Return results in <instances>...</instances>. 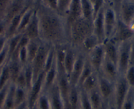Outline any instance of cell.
<instances>
[{"label":"cell","mask_w":134,"mask_h":109,"mask_svg":"<svg viewBox=\"0 0 134 109\" xmlns=\"http://www.w3.org/2000/svg\"><path fill=\"white\" fill-rule=\"evenodd\" d=\"M36 6L39 19L40 39L53 46L69 43V29L65 19L38 0Z\"/></svg>","instance_id":"obj_1"},{"label":"cell","mask_w":134,"mask_h":109,"mask_svg":"<svg viewBox=\"0 0 134 109\" xmlns=\"http://www.w3.org/2000/svg\"><path fill=\"white\" fill-rule=\"evenodd\" d=\"M69 43L78 49L87 37L93 34V22L81 17L73 22L69 27Z\"/></svg>","instance_id":"obj_2"},{"label":"cell","mask_w":134,"mask_h":109,"mask_svg":"<svg viewBox=\"0 0 134 109\" xmlns=\"http://www.w3.org/2000/svg\"><path fill=\"white\" fill-rule=\"evenodd\" d=\"M52 46L51 45L45 43L42 41V43L40 46L39 50L37 53L36 55L30 63L32 65V70H33L34 82L42 73L44 72L45 65H46L47 55Z\"/></svg>","instance_id":"obj_3"},{"label":"cell","mask_w":134,"mask_h":109,"mask_svg":"<svg viewBox=\"0 0 134 109\" xmlns=\"http://www.w3.org/2000/svg\"><path fill=\"white\" fill-rule=\"evenodd\" d=\"M131 40V39H130L119 43L117 66L120 75L124 76L126 70L130 66Z\"/></svg>","instance_id":"obj_4"},{"label":"cell","mask_w":134,"mask_h":109,"mask_svg":"<svg viewBox=\"0 0 134 109\" xmlns=\"http://www.w3.org/2000/svg\"><path fill=\"white\" fill-rule=\"evenodd\" d=\"M130 87L124 75H119L115 82L113 100L117 109H122L123 104L129 93Z\"/></svg>","instance_id":"obj_5"},{"label":"cell","mask_w":134,"mask_h":109,"mask_svg":"<svg viewBox=\"0 0 134 109\" xmlns=\"http://www.w3.org/2000/svg\"><path fill=\"white\" fill-rule=\"evenodd\" d=\"M118 16L114 9L109 4H105L104 10V23L106 39H110L118 22Z\"/></svg>","instance_id":"obj_6"},{"label":"cell","mask_w":134,"mask_h":109,"mask_svg":"<svg viewBox=\"0 0 134 109\" xmlns=\"http://www.w3.org/2000/svg\"><path fill=\"white\" fill-rule=\"evenodd\" d=\"M133 36V29L131 28L130 26L126 25L118 19L114 32L110 39H112L117 43H121L122 42L130 40Z\"/></svg>","instance_id":"obj_7"},{"label":"cell","mask_w":134,"mask_h":109,"mask_svg":"<svg viewBox=\"0 0 134 109\" xmlns=\"http://www.w3.org/2000/svg\"><path fill=\"white\" fill-rule=\"evenodd\" d=\"M45 72L42 73L37 79L34 82L30 89L28 91V105L29 109L32 108L36 105L38 97L43 92V81H44Z\"/></svg>","instance_id":"obj_8"},{"label":"cell","mask_w":134,"mask_h":109,"mask_svg":"<svg viewBox=\"0 0 134 109\" xmlns=\"http://www.w3.org/2000/svg\"><path fill=\"white\" fill-rule=\"evenodd\" d=\"M87 60L97 73H99L105 58L103 45L99 44L87 54Z\"/></svg>","instance_id":"obj_9"},{"label":"cell","mask_w":134,"mask_h":109,"mask_svg":"<svg viewBox=\"0 0 134 109\" xmlns=\"http://www.w3.org/2000/svg\"><path fill=\"white\" fill-rule=\"evenodd\" d=\"M98 76H99L98 89L104 101L109 102L110 100L113 99L114 97L115 82H112L111 80L99 74H98Z\"/></svg>","instance_id":"obj_10"},{"label":"cell","mask_w":134,"mask_h":109,"mask_svg":"<svg viewBox=\"0 0 134 109\" xmlns=\"http://www.w3.org/2000/svg\"><path fill=\"white\" fill-rule=\"evenodd\" d=\"M118 16L120 20L130 26L134 20V2L130 0H122Z\"/></svg>","instance_id":"obj_11"},{"label":"cell","mask_w":134,"mask_h":109,"mask_svg":"<svg viewBox=\"0 0 134 109\" xmlns=\"http://www.w3.org/2000/svg\"><path fill=\"white\" fill-rule=\"evenodd\" d=\"M86 61V55L82 51L78 50V54L77 56L76 60L75 61L72 70L69 76L70 82L72 86L78 87V82L80 78L81 74L82 72L85 62Z\"/></svg>","instance_id":"obj_12"},{"label":"cell","mask_w":134,"mask_h":109,"mask_svg":"<svg viewBox=\"0 0 134 109\" xmlns=\"http://www.w3.org/2000/svg\"><path fill=\"white\" fill-rule=\"evenodd\" d=\"M104 10L105 6L99 10L93 20V34L97 37L100 43H103V42L106 40L104 23Z\"/></svg>","instance_id":"obj_13"},{"label":"cell","mask_w":134,"mask_h":109,"mask_svg":"<svg viewBox=\"0 0 134 109\" xmlns=\"http://www.w3.org/2000/svg\"><path fill=\"white\" fill-rule=\"evenodd\" d=\"M98 74L102 75L103 76L114 82H115L120 75L116 64L106 57L104 59L100 71Z\"/></svg>","instance_id":"obj_14"},{"label":"cell","mask_w":134,"mask_h":109,"mask_svg":"<svg viewBox=\"0 0 134 109\" xmlns=\"http://www.w3.org/2000/svg\"><path fill=\"white\" fill-rule=\"evenodd\" d=\"M78 54V49L73 47L70 43L67 44L64 60V69L66 74L69 76L72 70L73 66L75 63Z\"/></svg>","instance_id":"obj_15"},{"label":"cell","mask_w":134,"mask_h":109,"mask_svg":"<svg viewBox=\"0 0 134 109\" xmlns=\"http://www.w3.org/2000/svg\"><path fill=\"white\" fill-rule=\"evenodd\" d=\"M23 34L26 36L30 39H40L39 19H38V13H37L36 6L35 11L34 13L30 22L24 30Z\"/></svg>","instance_id":"obj_16"},{"label":"cell","mask_w":134,"mask_h":109,"mask_svg":"<svg viewBox=\"0 0 134 109\" xmlns=\"http://www.w3.org/2000/svg\"><path fill=\"white\" fill-rule=\"evenodd\" d=\"M49 98L51 109H65L64 101L60 95L57 83L47 92Z\"/></svg>","instance_id":"obj_17"},{"label":"cell","mask_w":134,"mask_h":109,"mask_svg":"<svg viewBox=\"0 0 134 109\" xmlns=\"http://www.w3.org/2000/svg\"><path fill=\"white\" fill-rule=\"evenodd\" d=\"M82 17V7L80 0H72L69 8V12L65 18L68 27L75 20ZM69 29V28H68Z\"/></svg>","instance_id":"obj_18"},{"label":"cell","mask_w":134,"mask_h":109,"mask_svg":"<svg viewBox=\"0 0 134 109\" xmlns=\"http://www.w3.org/2000/svg\"><path fill=\"white\" fill-rule=\"evenodd\" d=\"M105 51V57L117 65L118 56L119 43H117L112 39H106L103 43Z\"/></svg>","instance_id":"obj_19"},{"label":"cell","mask_w":134,"mask_h":109,"mask_svg":"<svg viewBox=\"0 0 134 109\" xmlns=\"http://www.w3.org/2000/svg\"><path fill=\"white\" fill-rule=\"evenodd\" d=\"M58 75V70L57 66L56 63V59H55V62L52 66V67L45 72L44 76V81H43V91L47 92L50 89V88L56 83L57 78Z\"/></svg>","instance_id":"obj_20"},{"label":"cell","mask_w":134,"mask_h":109,"mask_svg":"<svg viewBox=\"0 0 134 109\" xmlns=\"http://www.w3.org/2000/svg\"><path fill=\"white\" fill-rule=\"evenodd\" d=\"M99 44H102V43H100L97 37L93 34H92L89 36L88 37H87L83 41L80 47L78 49V50L82 51L83 53L87 55V54L89 52H90L91 50L93 49L95 47L99 45Z\"/></svg>","instance_id":"obj_21"},{"label":"cell","mask_w":134,"mask_h":109,"mask_svg":"<svg viewBox=\"0 0 134 109\" xmlns=\"http://www.w3.org/2000/svg\"><path fill=\"white\" fill-rule=\"evenodd\" d=\"M36 2L32 5L26 11L24 12L23 15L22 16L21 20H20V24L18 28L17 34H23L24 30L26 29V26L29 22H30L31 19H32L33 14L35 11L36 9Z\"/></svg>","instance_id":"obj_22"},{"label":"cell","mask_w":134,"mask_h":109,"mask_svg":"<svg viewBox=\"0 0 134 109\" xmlns=\"http://www.w3.org/2000/svg\"><path fill=\"white\" fill-rule=\"evenodd\" d=\"M98 83H99V76L98 73L95 72L83 81V82L79 87V88L88 93L98 88Z\"/></svg>","instance_id":"obj_23"},{"label":"cell","mask_w":134,"mask_h":109,"mask_svg":"<svg viewBox=\"0 0 134 109\" xmlns=\"http://www.w3.org/2000/svg\"><path fill=\"white\" fill-rule=\"evenodd\" d=\"M41 43H42V40L40 39H30L29 40L26 45L28 63H31L34 59L35 58L37 53L39 50Z\"/></svg>","instance_id":"obj_24"},{"label":"cell","mask_w":134,"mask_h":109,"mask_svg":"<svg viewBox=\"0 0 134 109\" xmlns=\"http://www.w3.org/2000/svg\"><path fill=\"white\" fill-rule=\"evenodd\" d=\"M7 65L11 76V82L14 83L23 70V66L18 59H9L7 61Z\"/></svg>","instance_id":"obj_25"},{"label":"cell","mask_w":134,"mask_h":109,"mask_svg":"<svg viewBox=\"0 0 134 109\" xmlns=\"http://www.w3.org/2000/svg\"><path fill=\"white\" fill-rule=\"evenodd\" d=\"M82 17L92 21L93 20V4L90 0H80Z\"/></svg>","instance_id":"obj_26"},{"label":"cell","mask_w":134,"mask_h":109,"mask_svg":"<svg viewBox=\"0 0 134 109\" xmlns=\"http://www.w3.org/2000/svg\"><path fill=\"white\" fill-rule=\"evenodd\" d=\"M80 104V88L72 86L69 96V105L70 109H78Z\"/></svg>","instance_id":"obj_27"},{"label":"cell","mask_w":134,"mask_h":109,"mask_svg":"<svg viewBox=\"0 0 134 109\" xmlns=\"http://www.w3.org/2000/svg\"><path fill=\"white\" fill-rule=\"evenodd\" d=\"M89 99L93 109H99L104 102V100L99 92L98 88L88 92Z\"/></svg>","instance_id":"obj_28"},{"label":"cell","mask_w":134,"mask_h":109,"mask_svg":"<svg viewBox=\"0 0 134 109\" xmlns=\"http://www.w3.org/2000/svg\"><path fill=\"white\" fill-rule=\"evenodd\" d=\"M23 34H16L15 35L13 36L12 37L7 39V49H8V55H9V59L11 58V56L13 55V54L16 50V47H17L18 44H19V42H20V39H21L22 36H23ZM8 59V61H9Z\"/></svg>","instance_id":"obj_29"},{"label":"cell","mask_w":134,"mask_h":109,"mask_svg":"<svg viewBox=\"0 0 134 109\" xmlns=\"http://www.w3.org/2000/svg\"><path fill=\"white\" fill-rule=\"evenodd\" d=\"M14 98H15V106L26 102L28 99V90L25 88H20L15 85Z\"/></svg>","instance_id":"obj_30"},{"label":"cell","mask_w":134,"mask_h":109,"mask_svg":"<svg viewBox=\"0 0 134 109\" xmlns=\"http://www.w3.org/2000/svg\"><path fill=\"white\" fill-rule=\"evenodd\" d=\"M15 85L13 83H11L9 90L7 94V98L5 101L4 104L2 106V109H14L15 107V98H14V93H15Z\"/></svg>","instance_id":"obj_31"},{"label":"cell","mask_w":134,"mask_h":109,"mask_svg":"<svg viewBox=\"0 0 134 109\" xmlns=\"http://www.w3.org/2000/svg\"><path fill=\"white\" fill-rule=\"evenodd\" d=\"M11 82V76L7 62L2 66L0 72V89Z\"/></svg>","instance_id":"obj_32"},{"label":"cell","mask_w":134,"mask_h":109,"mask_svg":"<svg viewBox=\"0 0 134 109\" xmlns=\"http://www.w3.org/2000/svg\"><path fill=\"white\" fill-rule=\"evenodd\" d=\"M35 105L38 109H51L49 98L47 92L43 91L41 93Z\"/></svg>","instance_id":"obj_33"},{"label":"cell","mask_w":134,"mask_h":109,"mask_svg":"<svg viewBox=\"0 0 134 109\" xmlns=\"http://www.w3.org/2000/svg\"><path fill=\"white\" fill-rule=\"evenodd\" d=\"M79 108L80 109H93L89 99L88 93L80 88Z\"/></svg>","instance_id":"obj_34"},{"label":"cell","mask_w":134,"mask_h":109,"mask_svg":"<svg viewBox=\"0 0 134 109\" xmlns=\"http://www.w3.org/2000/svg\"><path fill=\"white\" fill-rule=\"evenodd\" d=\"M23 72H24V76H25L26 82L27 89L28 91L30 89L34 82V75L33 70H32V65L30 63H28L23 66Z\"/></svg>","instance_id":"obj_35"},{"label":"cell","mask_w":134,"mask_h":109,"mask_svg":"<svg viewBox=\"0 0 134 109\" xmlns=\"http://www.w3.org/2000/svg\"><path fill=\"white\" fill-rule=\"evenodd\" d=\"M95 70L93 68L92 66L91 65V64L90 63V62L87 60V57H86V62H85L84 65V67H83V70H82V72L81 74L79 82H78V87L79 88L81 85H82V83L83 82V81L87 78V77L90 76L92 73L95 72Z\"/></svg>","instance_id":"obj_36"},{"label":"cell","mask_w":134,"mask_h":109,"mask_svg":"<svg viewBox=\"0 0 134 109\" xmlns=\"http://www.w3.org/2000/svg\"><path fill=\"white\" fill-rule=\"evenodd\" d=\"M72 0H58V11L57 13L65 19L67 13L69 12L70 4Z\"/></svg>","instance_id":"obj_37"},{"label":"cell","mask_w":134,"mask_h":109,"mask_svg":"<svg viewBox=\"0 0 134 109\" xmlns=\"http://www.w3.org/2000/svg\"><path fill=\"white\" fill-rule=\"evenodd\" d=\"M122 109H134V91L133 88H130Z\"/></svg>","instance_id":"obj_38"},{"label":"cell","mask_w":134,"mask_h":109,"mask_svg":"<svg viewBox=\"0 0 134 109\" xmlns=\"http://www.w3.org/2000/svg\"><path fill=\"white\" fill-rule=\"evenodd\" d=\"M124 77L131 88H134V65H130L124 74Z\"/></svg>","instance_id":"obj_39"},{"label":"cell","mask_w":134,"mask_h":109,"mask_svg":"<svg viewBox=\"0 0 134 109\" xmlns=\"http://www.w3.org/2000/svg\"><path fill=\"white\" fill-rule=\"evenodd\" d=\"M38 1L47 8L57 13L58 0H38Z\"/></svg>","instance_id":"obj_40"},{"label":"cell","mask_w":134,"mask_h":109,"mask_svg":"<svg viewBox=\"0 0 134 109\" xmlns=\"http://www.w3.org/2000/svg\"><path fill=\"white\" fill-rule=\"evenodd\" d=\"M11 82H9L5 86H4L3 88L0 89V109H2V106H3V104L5 102V101L7 98L9 90L10 85H11Z\"/></svg>","instance_id":"obj_41"},{"label":"cell","mask_w":134,"mask_h":109,"mask_svg":"<svg viewBox=\"0 0 134 109\" xmlns=\"http://www.w3.org/2000/svg\"><path fill=\"white\" fill-rule=\"evenodd\" d=\"M8 49H7V45H6L3 51L0 53V68H2L8 61Z\"/></svg>","instance_id":"obj_42"},{"label":"cell","mask_w":134,"mask_h":109,"mask_svg":"<svg viewBox=\"0 0 134 109\" xmlns=\"http://www.w3.org/2000/svg\"><path fill=\"white\" fill-rule=\"evenodd\" d=\"M11 0H0V20L3 19L5 12Z\"/></svg>","instance_id":"obj_43"},{"label":"cell","mask_w":134,"mask_h":109,"mask_svg":"<svg viewBox=\"0 0 134 109\" xmlns=\"http://www.w3.org/2000/svg\"><path fill=\"white\" fill-rule=\"evenodd\" d=\"M7 27V24H6L5 22L3 19H1L0 20V37L3 36H5Z\"/></svg>","instance_id":"obj_44"},{"label":"cell","mask_w":134,"mask_h":109,"mask_svg":"<svg viewBox=\"0 0 134 109\" xmlns=\"http://www.w3.org/2000/svg\"><path fill=\"white\" fill-rule=\"evenodd\" d=\"M122 1V0H111L110 4H109L114 9V10L117 13V14L118 13V11H119L120 6Z\"/></svg>","instance_id":"obj_45"},{"label":"cell","mask_w":134,"mask_h":109,"mask_svg":"<svg viewBox=\"0 0 134 109\" xmlns=\"http://www.w3.org/2000/svg\"><path fill=\"white\" fill-rule=\"evenodd\" d=\"M7 38H6L5 36H3L0 37V53H1L5 49L6 45H7Z\"/></svg>","instance_id":"obj_46"},{"label":"cell","mask_w":134,"mask_h":109,"mask_svg":"<svg viewBox=\"0 0 134 109\" xmlns=\"http://www.w3.org/2000/svg\"><path fill=\"white\" fill-rule=\"evenodd\" d=\"M130 65H134V36L131 40V58Z\"/></svg>","instance_id":"obj_47"},{"label":"cell","mask_w":134,"mask_h":109,"mask_svg":"<svg viewBox=\"0 0 134 109\" xmlns=\"http://www.w3.org/2000/svg\"><path fill=\"white\" fill-rule=\"evenodd\" d=\"M14 109H29L28 105V101H26V102H24L23 103L15 106Z\"/></svg>","instance_id":"obj_48"},{"label":"cell","mask_w":134,"mask_h":109,"mask_svg":"<svg viewBox=\"0 0 134 109\" xmlns=\"http://www.w3.org/2000/svg\"><path fill=\"white\" fill-rule=\"evenodd\" d=\"M108 109H117L115 106V104L114 102V100L112 99L110 101H109L108 104Z\"/></svg>","instance_id":"obj_49"},{"label":"cell","mask_w":134,"mask_h":109,"mask_svg":"<svg viewBox=\"0 0 134 109\" xmlns=\"http://www.w3.org/2000/svg\"><path fill=\"white\" fill-rule=\"evenodd\" d=\"M108 104H109V102L104 101L103 104L101 107H100L99 109H108Z\"/></svg>","instance_id":"obj_50"},{"label":"cell","mask_w":134,"mask_h":109,"mask_svg":"<svg viewBox=\"0 0 134 109\" xmlns=\"http://www.w3.org/2000/svg\"><path fill=\"white\" fill-rule=\"evenodd\" d=\"M110 1H111V0H104L105 4H110Z\"/></svg>","instance_id":"obj_51"},{"label":"cell","mask_w":134,"mask_h":109,"mask_svg":"<svg viewBox=\"0 0 134 109\" xmlns=\"http://www.w3.org/2000/svg\"><path fill=\"white\" fill-rule=\"evenodd\" d=\"M130 27H131V28L133 29V30H134V20H133V22H132V24H131V25H130Z\"/></svg>","instance_id":"obj_52"},{"label":"cell","mask_w":134,"mask_h":109,"mask_svg":"<svg viewBox=\"0 0 134 109\" xmlns=\"http://www.w3.org/2000/svg\"><path fill=\"white\" fill-rule=\"evenodd\" d=\"M90 1H91V3H92L93 4V3H94V2H95V0H90Z\"/></svg>","instance_id":"obj_53"},{"label":"cell","mask_w":134,"mask_h":109,"mask_svg":"<svg viewBox=\"0 0 134 109\" xmlns=\"http://www.w3.org/2000/svg\"><path fill=\"white\" fill-rule=\"evenodd\" d=\"M30 1H31V2H36L37 0H30Z\"/></svg>","instance_id":"obj_54"},{"label":"cell","mask_w":134,"mask_h":109,"mask_svg":"<svg viewBox=\"0 0 134 109\" xmlns=\"http://www.w3.org/2000/svg\"><path fill=\"white\" fill-rule=\"evenodd\" d=\"M130 1H131V2H134V0H130Z\"/></svg>","instance_id":"obj_55"},{"label":"cell","mask_w":134,"mask_h":109,"mask_svg":"<svg viewBox=\"0 0 134 109\" xmlns=\"http://www.w3.org/2000/svg\"><path fill=\"white\" fill-rule=\"evenodd\" d=\"M2 68H0V72H1V69H2Z\"/></svg>","instance_id":"obj_56"},{"label":"cell","mask_w":134,"mask_h":109,"mask_svg":"<svg viewBox=\"0 0 134 109\" xmlns=\"http://www.w3.org/2000/svg\"><path fill=\"white\" fill-rule=\"evenodd\" d=\"M133 91H134V88H133Z\"/></svg>","instance_id":"obj_57"},{"label":"cell","mask_w":134,"mask_h":109,"mask_svg":"<svg viewBox=\"0 0 134 109\" xmlns=\"http://www.w3.org/2000/svg\"><path fill=\"white\" fill-rule=\"evenodd\" d=\"M78 109H80V108H78Z\"/></svg>","instance_id":"obj_58"}]
</instances>
